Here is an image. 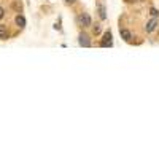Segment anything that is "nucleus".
Here are the masks:
<instances>
[{"instance_id": "ddd939ff", "label": "nucleus", "mask_w": 159, "mask_h": 159, "mask_svg": "<svg viewBox=\"0 0 159 159\" xmlns=\"http://www.w3.org/2000/svg\"><path fill=\"white\" fill-rule=\"evenodd\" d=\"M126 2H129V3H132V2H137V0H126Z\"/></svg>"}, {"instance_id": "7ed1b4c3", "label": "nucleus", "mask_w": 159, "mask_h": 159, "mask_svg": "<svg viewBox=\"0 0 159 159\" xmlns=\"http://www.w3.org/2000/svg\"><path fill=\"white\" fill-rule=\"evenodd\" d=\"M78 43L81 46H85V48H89V46H91V40H89V37H88L86 34H81V35H80Z\"/></svg>"}, {"instance_id": "0eeeda50", "label": "nucleus", "mask_w": 159, "mask_h": 159, "mask_svg": "<svg viewBox=\"0 0 159 159\" xmlns=\"http://www.w3.org/2000/svg\"><path fill=\"white\" fill-rule=\"evenodd\" d=\"M7 26H3V24H0V38H7Z\"/></svg>"}, {"instance_id": "20e7f679", "label": "nucleus", "mask_w": 159, "mask_h": 159, "mask_svg": "<svg viewBox=\"0 0 159 159\" xmlns=\"http://www.w3.org/2000/svg\"><path fill=\"white\" fill-rule=\"evenodd\" d=\"M156 26H158V18H153L151 21H148V22H146L145 29H146V32H153L154 29H156Z\"/></svg>"}, {"instance_id": "f03ea898", "label": "nucleus", "mask_w": 159, "mask_h": 159, "mask_svg": "<svg viewBox=\"0 0 159 159\" xmlns=\"http://www.w3.org/2000/svg\"><path fill=\"white\" fill-rule=\"evenodd\" d=\"M78 21H80V24H81L83 27H88V26H91V16L88 15V13H81L78 18Z\"/></svg>"}, {"instance_id": "39448f33", "label": "nucleus", "mask_w": 159, "mask_h": 159, "mask_svg": "<svg viewBox=\"0 0 159 159\" xmlns=\"http://www.w3.org/2000/svg\"><path fill=\"white\" fill-rule=\"evenodd\" d=\"M119 34H121V38L126 40V41H130V38H132V34H130L129 30H126V29H121Z\"/></svg>"}, {"instance_id": "1a4fd4ad", "label": "nucleus", "mask_w": 159, "mask_h": 159, "mask_svg": "<svg viewBox=\"0 0 159 159\" xmlns=\"http://www.w3.org/2000/svg\"><path fill=\"white\" fill-rule=\"evenodd\" d=\"M151 16H153V18H158V16H159V11L156 10V8H151Z\"/></svg>"}, {"instance_id": "9d476101", "label": "nucleus", "mask_w": 159, "mask_h": 159, "mask_svg": "<svg viewBox=\"0 0 159 159\" xmlns=\"http://www.w3.org/2000/svg\"><path fill=\"white\" fill-rule=\"evenodd\" d=\"M99 32H100V26L96 24V26H94V34H99Z\"/></svg>"}, {"instance_id": "6e6552de", "label": "nucleus", "mask_w": 159, "mask_h": 159, "mask_svg": "<svg viewBox=\"0 0 159 159\" xmlns=\"http://www.w3.org/2000/svg\"><path fill=\"white\" fill-rule=\"evenodd\" d=\"M99 15H100V19H105L107 15H105V7L104 5H99Z\"/></svg>"}, {"instance_id": "f257e3e1", "label": "nucleus", "mask_w": 159, "mask_h": 159, "mask_svg": "<svg viewBox=\"0 0 159 159\" xmlns=\"http://www.w3.org/2000/svg\"><path fill=\"white\" fill-rule=\"evenodd\" d=\"M100 46H104V48H110V46H113V35H111L110 30H107L104 34V38L100 41Z\"/></svg>"}, {"instance_id": "423d86ee", "label": "nucleus", "mask_w": 159, "mask_h": 159, "mask_svg": "<svg viewBox=\"0 0 159 159\" xmlns=\"http://www.w3.org/2000/svg\"><path fill=\"white\" fill-rule=\"evenodd\" d=\"M16 24H18V27H21V29H22V27H26V18L24 16H16Z\"/></svg>"}, {"instance_id": "f8f14e48", "label": "nucleus", "mask_w": 159, "mask_h": 159, "mask_svg": "<svg viewBox=\"0 0 159 159\" xmlns=\"http://www.w3.org/2000/svg\"><path fill=\"white\" fill-rule=\"evenodd\" d=\"M65 2H67V3H73L75 0H65Z\"/></svg>"}, {"instance_id": "9b49d317", "label": "nucleus", "mask_w": 159, "mask_h": 159, "mask_svg": "<svg viewBox=\"0 0 159 159\" xmlns=\"http://www.w3.org/2000/svg\"><path fill=\"white\" fill-rule=\"evenodd\" d=\"M3 16H5V10H3V8H0V19H2Z\"/></svg>"}]
</instances>
